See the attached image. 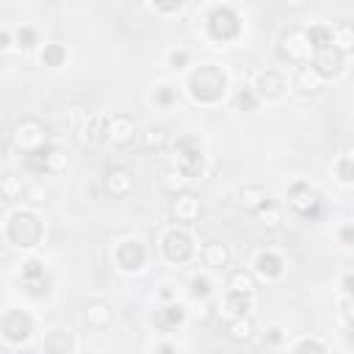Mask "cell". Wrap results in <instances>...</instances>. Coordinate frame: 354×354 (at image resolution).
Listing matches in <instances>:
<instances>
[{"label": "cell", "instance_id": "6da1fadb", "mask_svg": "<svg viewBox=\"0 0 354 354\" xmlns=\"http://www.w3.org/2000/svg\"><path fill=\"white\" fill-rule=\"evenodd\" d=\"M188 94L199 105H216L227 94V75L216 64H199L188 75Z\"/></svg>", "mask_w": 354, "mask_h": 354}, {"label": "cell", "instance_id": "7a4b0ae2", "mask_svg": "<svg viewBox=\"0 0 354 354\" xmlns=\"http://www.w3.org/2000/svg\"><path fill=\"white\" fill-rule=\"evenodd\" d=\"M41 235H44V227H41V218L33 210H14L6 218V238L17 249H33V246H39L41 243Z\"/></svg>", "mask_w": 354, "mask_h": 354}, {"label": "cell", "instance_id": "3957f363", "mask_svg": "<svg viewBox=\"0 0 354 354\" xmlns=\"http://www.w3.org/2000/svg\"><path fill=\"white\" fill-rule=\"evenodd\" d=\"M174 169L185 177V180H196L205 171V152L199 138L194 136H180L174 141Z\"/></svg>", "mask_w": 354, "mask_h": 354}, {"label": "cell", "instance_id": "277c9868", "mask_svg": "<svg viewBox=\"0 0 354 354\" xmlns=\"http://www.w3.org/2000/svg\"><path fill=\"white\" fill-rule=\"evenodd\" d=\"M288 207L307 221H315L321 216V194L310 183H293L288 188Z\"/></svg>", "mask_w": 354, "mask_h": 354}, {"label": "cell", "instance_id": "5b68a950", "mask_svg": "<svg viewBox=\"0 0 354 354\" xmlns=\"http://www.w3.org/2000/svg\"><path fill=\"white\" fill-rule=\"evenodd\" d=\"M207 33L216 41H232L241 33V17L235 14L232 6H216L207 14Z\"/></svg>", "mask_w": 354, "mask_h": 354}, {"label": "cell", "instance_id": "8992f818", "mask_svg": "<svg viewBox=\"0 0 354 354\" xmlns=\"http://www.w3.org/2000/svg\"><path fill=\"white\" fill-rule=\"evenodd\" d=\"M160 249H163V257L169 263H185L194 254V238L183 227H169L160 238Z\"/></svg>", "mask_w": 354, "mask_h": 354}, {"label": "cell", "instance_id": "52a82bcc", "mask_svg": "<svg viewBox=\"0 0 354 354\" xmlns=\"http://www.w3.org/2000/svg\"><path fill=\"white\" fill-rule=\"evenodd\" d=\"M22 160H25V169L28 171H33V174H50V171H58L64 166V152L55 149L53 144H41V147L25 152Z\"/></svg>", "mask_w": 354, "mask_h": 354}, {"label": "cell", "instance_id": "ba28073f", "mask_svg": "<svg viewBox=\"0 0 354 354\" xmlns=\"http://www.w3.org/2000/svg\"><path fill=\"white\" fill-rule=\"evenodd\" d=\"M310 53H313V44H310V39H307V30H299V28H293V30H288L285 36H282V41H279V55L282 58H288L290 64H307L310 61Z\"/></svg>", "mask_w": 354, "mask_h": 354}, {"label": "cell", "instance_id": "9c48e42d", "mask_svg": "<svg viewBox=\"0 0 354 354\" xmlns=\"http://www.w3.org/2000/svg\"><path fill=\"white\" fill-rule=\"evenodd\" d=\"M0 329H3V337L8 343H25L30 337V332H33V318L25 310H8L3 315Z\"/></svg>", "mask_w": 354, "mask_h": 354}, {"label": "cell", "instance_id": "30bf717a", "mask_svg": "<svg viewBox=\"0 0 354 354\" xmlns=\"http://www.w3.org/2000/svg\"><path fill=\"white\" fill-rule=\"evenodd\" d=\"M11 138H14V144H17L22 152H30V149L47 144V141H44V127H41V122L33 119V116L19 119L17 127H14V136H11Z\"/></svg>", "mask_w": 354, "mask_h": 354}, {"label": "cell", "instance_id": "8fae6325", "mask_svg": "<svg viewBox=\"0 0 354 354\" xmlns=\"http://www.w3.org/2000/svg\"><path fill=\"white\" fill-rule=\"evenodd\" d=\"M113 260H116V266H119L122 271H141V268H144V260H147V249H144L141 241L127 238V241H122V243L116 246Z\"/></svg>", "mask_w": 354, "mask_h": 354}, {"label": "cell", "instance_id": "7c38bea8", "mask_svg": "<svg viewBox=\"0 0 354 354\" xmlns=\"http://www.w3.org/2000/svg\"><path fill=\"white\" fill-rule=\"evenodd\" d=\"M310 66H313L321 77H335V75L343 72V66H346V55H343V50H337V47L332 44V47H326V50L313 53Z\"/></svg>", "mask_w": 354, "mask_h": 354}, {"label": "cell", "instance_id": "4fadbf2b", "mask_svg": "<svg viewBox=\"0 0 354 354\" xmlns=\"http://www.w3.org/2000/svg\"><path fill=\"white\" fill-rule=\"evenodd\" d=\"M254 91H257V97L279 100V97L288 91V80H285L282 72H277V69H266V72L257 75V80H254Z\"/></svg>", "mask_w": 354, "mask_h": 354}, {"label": "cell", "instance_id": "5bb4252c", "mask_svg": "<svg viewBox=\"0 0 354 354\" xmlns=\"http://www.w3.org/2000/svg\"><path fill=\"white\" fill-rule=\"evenodd\" d=\"M249 310H252V296H249V293H232V290H230V293L224 296V301H218V315H221L227 324H232V321L249 315Z\"/></svg>", "mask_w": 354, "mask_h": 354}, {"label": "cell", "instance_id": "9a60e30c", "mask_svg": "<svg viewBox=\"0 0 354 354\" xmlns=\"http://www.w3.org/2000/svg\"><path fill=\"white\" fill-rule=\"evenodd\" d=\"M19 277H22V285L28 293H33V296L47 293V274H44V266L39 260H25L19 268Z\"/></svg>", "mask_w": 354, "mask_h": 354}, {"label": "cell", "instance_id": "2e32d148", "mask_svg": "<svg viewBox=\"0 0 354 354\" xmlns=\"http://www.w3.org/2000/svg\"><path fill=\"white\" fill-rule=\"evenodd\" d=\"M199 213H202V205H199V199L194 196V194H177L174 199H171V218L174 221H180V224H191V221H196L199 218Z\"/></svg>", "mask_w": 354, "mask_h": 354}, {"label": "cell", "instance_id": "e0dca14e", "mask_svg": "<svg viewBox=\"0 0 354 354\" xmlns=\"http://www.w3.org/2000/svg\"><path fill=\"white\" fill-rule=\"evenodd\" d=\"M41 348H44V354H72V348H75L72 329H69V326H53V329L44 335Z\"/></svg>", "mask_w": 354, "mask_h": 354}, {"label": "cell", "instance_id": "ac0fdd59", "mask_svg": "<svg viewBox=\"0 0 354 354\" xmlns=\"http://www.w3.org/2000/svg\"><path fill=\"white\" fill-rule=\"evenodd\" d=\"M183 321H185L183 304H163V307H158L155 315H152V324H155V329H160V332H174V329L183 326Z\"/></svg>", "mask_w": 354, "mask_h": 354}, {"label": "cell", "instance_id": "d6986e66", "mask_svg": "<svg viewBox=\"0 0 354 354\" xmlns=\"http://www.w3.org/2000/svg\"><path fill=\"white\" fill-rule=\"evenodd\" d=\"M105 188H108L111 196L124 199V196L133 191V174H130L124 166H113V169L105 174Z\"/></svg>", "mask_w": 354, "mask_h": 354}, {"label": "cell", "instance_id": "ffe728a7", "mask_svg": "<svg viewBox=\"0 0 354 354\" xmlns=\"http://www.w3.org/2000/svg\"><path fill=\"white\" fill-rule=\"evenodd\" d=\"M254 271H257L263 279H277V277L285 271V260H282L277 252L266 249V252H260V254L254 257Z\"/></svg>", "mask_w": 354, "mask_h": 354}, {"label": "cell", "instance_id": "44dd1931", "mask_svg": "<svg viewBox=\"0 0 354 354\" xmlns=\"http://www.w3.org/2000/svg\"><path fill=\"white\" fill-rule=\"evenodd\" d=\"M108 136H111V144L127 147V144L136 138V127H133V122H130L124 113H119V116H111V130H108Z\"/></svg>", "mask_w": 354, "mask_h": 354}, {"label": "cell", "instance_id": "7402d4cb", "mask_svg": "<svg viewBox=\"0 0 354 354\" xmlns=\"http://www.w3.org/2000/svg\"><path fill=\"white\" fill-rule=\"evenodd\" d=\"M108 130H111V116H91L88 124H86V141L100 147V144L111 141Z\"/></svg>", "mask_w": 354, "mask_h": 354}, {"label": "cell", "instance_id": "603a6c76", "mask_svg": "<svg viewBox=\"0 0 354 354\" xmlns=\"http://www.w3.org/2000/svg\"><path fill=\"white\" fill-rule=\"evenodd\" d=\"M321 75L310 66V64H304V66H299L296 72H293V88H299L301 94H307V91H315L318 86H321Z\"/></svg>", "mask_w": 354, "mask_h": 354}, {"label": "cell", "instance_id": "cb8c5ba5", "mask_svg": "<svg viewBox=\"0 0 354 354\" xmlns=\"http://www.w3.org/2000/svg\"><path fill=\"white\" fill-rule=\"evenodd\" d=\"M227 260H230V249L224 243H218V241H210L202 249V263L207 268H221V266H227Z\"/></svg>", "mask_w": 354, "mask_h": 354}, {"label": "cell", "instance_id": "d4e9b609", "mask_svg": "<svg viewBox=\"0 0 354 354\" xmlns=\"http://www.w3.org/2000/svg\"><path fill=\"white\" fill-rule=\"evenodd\" d=\"M307 39H310V44H313V53H318V50H326V47L335 44V30L326 28V25H313V28L307 30Z\"/></svg>", "mask_w": 354, "mask_h": 354}, {"label": "cell", "instance_id": "484cf974", "mask_svg": "<svg viewBox=\"0 0 354 354\" xmlns=\"http://www.w3.org/2000/svg\"><path fill=\"white\" fill-rule=\"evenodd\" d=\"M86 321H88V326H94V329H105V326L111 324V307L102 304V301L88 304V307H86Z\"/></svg>", "mask_w": 354, "mask_h": 354}, {"label": "cell", "instance_id": "4316f807", "mask_svg": "<svg viewBox=\"0 0 354 354\" xmlns=\"http://www.w3.org/2000/svg\"><path fill=\"white\" fill-rule=\"evenodd\" d=\"M227 285H230V290H232V293H249V296H252V293H254V288H257V285H254V277H252L249 271H243V268L232 271Z\"/></svg>", "mask_w": 354, "mask_h": 354}, {"label": "cell", "instance_id": "83f0119b", "mask_svg": "<svg viewBox=\"0 0 354 354\" xmlns=\"http://www.w3.org/2000/svg\"><path fill=\"white\" fill-rule=\"evenodd\" d=\"M252 335H254V321H252V315H243V318H238V321L230 324V337H232V340H249Z\"/></svg>", "mask_w": 354, "mask_h": 354}, {"label": "cell", "instance_id": "f1b7e54d", "mask_svg": "<svg viewBox=\"0 0 354 354\" xmlns=\"http://www.w3.org/2000/svg\"><path fill=\"white\" fill-rule=\"evenodd\" d=\"M66 61V50L61 47V44H44V50H41V64L44 66H61Z\"/></svg>", "mask_w": 354, "mask_h": 354}, {"label": "cell", "instance_id": "f546056e", "mask_svg": "<svg viewBox=\"0 0 354 354\" xmlns=\"http://www.w3.org/2000/svg\"><path fill=\"white\" fill-rule=\"evenodd\" d=\"M257 91L254 88H249V86H243L238 94H235V105H238V111H254L257 108Z\"/></svg>", "mask_w": 354, "mask_h": 354}, {"label": "cell", "instance_id": "4dcf8cb0", "mask_svg": "<svg viewBox=\"0 0 354 354\" xmlns=\"http://www.w3.org/2000/svg\"><path fill=\"white\" fill-rule=\"evenodd\" d=\"M260 218H263V224H266L268 230H274V227H279V221H282V210H279L277 205L266 202V205L260 207Z\"/></svg>", "mask_w": 354, "mask_h": 354}, {"label": "cell", "instance_id": "1f68e13d", "mask_svg": "<svg viewBox=\"0 0 354 354\" xmlns=\"http://www.w3.org/2000/svg\"><path fill=\"white\" fill-rule=\"evenodd\" d=\"M293 354H326L324 343L315 340V337H301L296 346H293Z\"/></svg>", "mask_w": 354, "mask_h": 354}, {"label": "cell", "instance_id": "d6a6232c", "mask_svg": "<svg viewBox=\"0 0 354 354\" xmlns=\"http://www.w3.org/2000/svg\"><path fill=\"white\" fill-rule=\"evenodd\" d=\"M160 183H163V188H166V191H171V194L177 196V194H185V191H183V185H185L188 180H185V177H183V174L174 169V171H169V174H166Z\"/></svg>", "mask_w": 354, "mask_h": 354}, {"label": "cell", "instance_id": "836d02e7", "mask_svg": "<svg viewBox=\"0 0 354 354\" xmlns=\"http://www.w3.org/2000/svg\"><path fill=\"white\" fill-rule=\"evenodd\" d=\"M335 47H337V50L354 47V28H351V25H340V28L335 30Z\"/></svg>", "mask_w": 354, "mask_h": 354}, {"label": "cell", "instance_id": "e575fe53", "mask_svg": "<svg viewBox=\"0 0 354 354\" xmlns=\"http://www.w3.org/2000/svg\"><path fill=\"white\" fill-rule=\"evenodd\" d=\"M36 41H39V36H36V30H33L30 25H22V28L17 30V44H19L22 50H33Z\"/></svg>", "mask_w": 354, "mask_h": 354}, {"label": "cell", "instance_id": "d590c367", "mask_svg": "<svg viewBox=\"0 0 354 354\" xmlns=\"http://www.w3.org/2000/svg\"><path fill=\"white\" fill-rule=\"evenodd\" d=\"M335 174L340 177V183H354V160L351 158H340L335 166Z\"/></svg>", "mask_w": 354, "mask_h": 354}, {"label": "cell", "instance_id": "8d00e7d4", "mask_svg": "<svg viewBox=\"0 0 354 354\" xmlns=\"http://www.w3.org/2000/svg\"><path fill=\"white\" fill-rule=\"evenodd\" d=\"M144 144H147V149H158V152H160V149L169 144V138H166L163 130H149L147 138H144Z\"/></svg>", "mask_w": 354, "mask_h": 354}, {"label": "cell", "instance_id": "74e56055", "mask_svg": "<svg viewBox=\"0 0 354 354\" xmlns=\"http://www.w3.org/2000/svg\"><path fill=\"white\" fill-rule=\"evenodd\" d=\"M191 296H194V299L210 296V282H207L205 277H194V279H191Z\"/></svg>", "mask_w": 354, "mask_h": 354}, {"label": "cell", "instance_id": "f35d334b", "mask_svg": "<svg viewBox=\"0 0 354 354\" xmlns=\"http://www.w3.org/2000/svg\"><path fill=\"white\" fill-rule=\"evenodd\" d=\"M171 100H174V91H171L169 86H158V88H155V102H158V105H169Z\"/></svg>", "mask_w": 354, "mask_h": 354}, {"label": "cell", "instance_id": "ab89813d", "mask_svg": "<svg viewBox=\"0 0 354 354\" xmlns=\"http://www.w3.org/2000/svg\"><path fill=\"white\" fill-rule=\"evenodd\" d=\"M152 11H160V14H180V11H183V3H155Z\"/></svg>", "mask_w": 354, "mask_h": 354}, {"label": "cell", "instance_id": "60d3db41", "mask_svg": "<svg viewBox=\"0 0 354 354\" xmlns=\"http://www.w3.org/2000/svg\"><path fill=\"white\" fill-rule=\"evenodd\" d=\"M340 241H343L346 246L354 243V224H343V227H340Z\"/></svg>", "mask_w": 354, "mask_h": 354}, {"label": "cell", "instance_id": "b9f144b4", "mask_svg": "<svg viewBox=\"0 0 354 354\" xmlns=\"http://www.w3.org/2000/svg\"><path fill=\"white\" fill-rule=\"evenodd\" d=\"M185 61H188V53H185V50H174V53H171V66H174V69L185 66Z\"/></svg>", "mask_w": 354, "mask_h": 354}, {"label": "cell", "instance_id": "7bdbcfd3", "mask_svg": "<svg viewBox=\"0 0 354 354\" xmlns=\"http://www.w3.org/2000/svg\"><path fill=\"white\" fill-rule=\"evenodd\" d=\"M3 191H6V196H8V199L14 196V191H17V180H14L11 174H6V180H3Z\"/></svg>", "mask_w": 354, "mask_h": 354}, {"label": "cell", "instance_id": "ee69618b", "mask_svg": "<svg viewBox=\"0 0 354 354\" xmlns=\"http://www.w3.org/2000/svg\"><path fill=\"white\" fill-rule=\"evenodd\" d=\"M343 290H346L348 296H354V274H346V277H343Z\"/></svg>", "mask_w": 354, "mask_h": 354}, {"label": "cell", "instance_id": "f6af8a7d", "mask_svg": "<svg viewBox=\"0 0 354 354\" xmlns=\"http://www.w3.org/2000/svg\"><path fill=\"white\" fill-rule=\"evenodd\" d=\"M346 337H348V343H351V346H354V321H351V324H348V332H346Z\"/></svg>", "mask_w": 354, "mask_h": 354}, {"label": "cell", "instance_id": "bcb514c9", "mask_svg": "<svg viewBox=\"0 0 354 354\" xmlns=\"http://www.w3.org/2000/svg\"><path fill=\"white\" fill-rule=\"evenodd\" d=\"M160 354H174V348H171V346H163V348H160Z\"/></svg>", "mask_w": 354, "mask_h": 354}]
</instances>
